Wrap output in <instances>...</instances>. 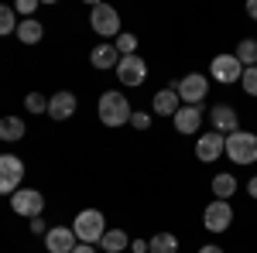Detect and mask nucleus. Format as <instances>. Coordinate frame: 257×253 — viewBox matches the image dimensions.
Masks as SVG:
<instances>
[{"label":"nucleus","instance_id":"1","mask_svg":"<svg viewBox=\"0 0 257 253\" xmlns=\"http://www.w3.org/2000/svg\"><path fill=\"white\" fill-rule=\"evenodd\" d=\"M99 110V123L103 127H127L131 117H134V106H131V99L123 96L120 89H106L96 103Z\"/></svg>","mask_w":257,"mask_h":253},{"label":"nucleus","instance_id":"2","mask_svg":"<svg viewBox=\"0 0 257 253\" xmlns=\"http://www.w3.org/2000/svg\"><path fill=\"white\" fill-rule=\"evenodd\" d=\"M72 233L79 243H89V246H99V239L106 233V219L99 209H82L76 219H72Z\"/></svg>","mask_w":257,"mask_h":253},{"label":"nucleus","instance_id":"3","mask_svg":"<svg viewBox=\"0 0 257 253\" xmlns=\"http://www.w3.org/2000/svg\"><path fill=\"white\" fill-rule=\"evenodd\" d=\"M223 154L233 164H257V134H250V130L230 134L226 144H223Z\"/></svg>","mask_w":257,"mask_h":253},{"label":"nucleus","instance_id":"4","mask_svg":"<svg viewBox=\"0 0 257 253\" xmlns=\"http://www.w3.org/2000/svg\"><path fill=\"white\" fill-rule=\"evenodd\" d=\"M172 89L178 93L182 106H199L206 99V93H209V79L202 76V72H189V76H182L178 82H172Z\"/></svg>","mask_w":257,"mask_h":253},{"label":"nucleus","instance_id":"5","mask_svg":"<svg viewBox=\"0 0 257 253\" xmlns=\"http://www.w3.org/2000/svg\"><path fill=\"white\" fill-rule=\"evenodd\" d=\"M89 28L96 31L99 38H113V41H117V35H123L120 31V14L110 4H93L89 7Z\"/></svg>","mask_w":257,"mask_h":253},{"label":"nucleus","instance_id":"6","mask_svg":"<svg viewBox=\"0 0 257 253\" xmlns=\"http://www.w3.org/2000/svg\"><path fill=\"white\" fill-rule=\"evenodd\" d=\"M24 181V161L18 154H0V195H14Z\"/></svg>","mask_w":257,"mask_h":253},{"label":"nucleus","instance_id":"7","mask_svg":"<svg viewBox=\"0 0 257 253\" xmlns=\"http://www.w3.org/2000/svg\"><path fill=\"white\" fill-rule=\"evenodd\" d=\"M11 209L24 219H38L45 212V195L38 188H18V192L11 195Z\"/></svg>","mask_w":257,"mask_h":253},{"label":"nucleus","instance_id":"8","mask_svg":"<svg viewBox=\"0 0 257 253\" xmlns=\"http://www.w3.org/2000/svg\"><path fill=\"white\" fill-rule=\"evenodd\" d=\"M117 79H120V86H141L144 79H148V62L141 59V55H120V62H117Z\"/></svg>","mask_w":257,"mask_h":253},{"label":"nucleus","instance_id":"9","mask_svg":"<svg viewBox=\"0 0 257 253\" xmlns=\"http://www.w3.org/2000/svg\"><path fill=\"white\" fill-rule=\"evenodd\" d=\"M230 222H233V205L213 198V202L206 205V212H202V226H206L209 233H226Z\"/></svg>","mask_w":257,"mask_h":253},{"label":"nucleus","instance_id":"10","mask_svg":"<svg viewBox=\"0 0 257 253\" xmlns=\"http://www.w3.org/2000/svg\"><path fill=\"white\" fill-rule=\"evenodd\" d=\"M209 76L223 82V86H230V82H240L243 79V65L237 62V55H216V59L209 62Z\"/></svg>","mask_w":257,"mask_h":253},{"label":"nucleus","instance_id":"11","mask_svg":"<svg viewBox=\"0 0 257 253\" xmlns=\"http://www.w3.org/2000/svg\"><path fill=\"white\" fill-rule=\"evenodd\" d=\"M79 246V239L72 233V226H52L45 233V250L48 253H72Z\"/></svg>","mask_w":257,"mask_h":253},{"label":"nucleus","instance_id":"12","mask_svg":"<svg viewBox=\"0 0 257 253\" xmlns=\"http://www.w3.org/2000/svg\"><path fill=\"white\" fill-rule=\"evenodd\" d=\"M209 120H213V130L223 134V137H230V134H237V130H240L237 110H233V106H226V103L213 106V110H209Z\"/></svg>","mask_w":257,"mask_h":253},{"label":"nucleus","instance_id":"13","mask_svg":"<svg viewBox=\"0 0 257 253\" xmlns=\"http://www.w3.org/2000/svg\"><path fill=\"white\" fill-rule=\"evenodd\" d=\"M76 106H79L76 93L59 89L55 96H48V117H52V120H69V117H76Z\"/></svg>","mask_w":257,"mask_h":253},{"label":"nucleus","instance_id":"14","mask_svg":"<svg viewBox=\"0 0 257 253\" xmlns=\"http://www.w3.org/2000/svg\"><path fill=\"white\" fill-rule=\"evenodd\" d=\"M223 144H226V137L216 134V130H209V134H202L196 140V157L202 164H213V161L223 154Z\"/></svg>","mask_w":257,"mask_h":253},{"label":"nucleus","instance_id":"15","mask_svg":"<svg viewBox=\"0 0 257 253\" xmlns=\"http://www.w3.org/2000/svg\"><path fill=\"white\" fill-rule=\"evenodd\" d=\"M89 62H93V69H96V72H106V69H117V62H120L117 45H110V41H103V45H96V48L89 52Z\"/></svg>","mask_w":257,"mask_h":253},{"label":"nucleus","instance_id":"16","mask_svg":"<svg viewBox=\"0 0 257 253\" xmlns=\"http://www.w3.org/2000/svg\"><path fill=\"white\" fill-rule=\"evenodd\" d=\"M151 110H155L158 117H175L178 110H182V99H178V93L168 86V89H158V93H155V99H151Z\"/></svg>","mask_w":257,"mask_h":253},{"label":"nucleus","instance_id":"17","mask_svg":"<svg viewBox=\"0 0 257 253\" xmlns=\"http://www.w3.org/2000/svg\"><path fill=\"white\" fill-rule=\"evenodd\" d=\"M172 120H175L178 134H199V127H202V110H199V106H182Z\"/></svg>","mask_w":257,"mask_h":253},{"label":"nucleus","instance_id":"18","mask_svg":"<svg viewBox=\"0 0 257 253\" xmlns=\"http://www.w3.org/2000/svg\"><path fill=\"white\" fill-rule=\"evenodd\" d=\"M24 134H28V127L21 117H0V140L18 144V140H24Z\"/></svg>","mask_w":257,"mask_h":253},{"label":"nucleus","instance_id":"19","mask_svg":"<svg viewBox=\"0 0 257 253\" xmlns=\"http://www.w3.org/2000/svg\"><path fill=\"white\" fill-rule=\"evenodd\" d=\"M99 250H106V253L131 250V236L123 233V229H106V233H103V239H99Z\"/></svg>","mask_w":257,"mask_h":253},{"label":"nucleus","instance_id":"20","mask_svg":"<svg viewBox=\"0 0 257 253\" xmlns=\"http://www.w3.org/2000/svg\"><path fill=\"white\" fill-rule=\"evenodd\" d=\"M41 38H45V28H41V21L28 18V21H21V24H18V41H21V45H38Z\"/></svg>","mask_w":257,"mask_h":253},{"label":"nucleus","instance_id":"21","mask_svg":"<svg viewBox=\"0 0 257 253\" xmlns=\"http://www.w3.org/2000/svg\"><path fill=\"white\" fill-rule=\"evenodd\" d=\"M148 253H178V236L175 233H155L148 239Z\"/></svg>","mask_w":257,"mask_h":253},{"label":"nucleus","instance_id":"22","mask_svg":"<svg viewBox=\"0 0 257 253\" xmlns=\"http://www.w3.org/2000/svg\"><path fill=\"white\" fill-rule=\"evenodd\" d=\"M213 195H216L219 202H230V198L237 195V178L226 175V171H223V175H216V178H213Z\"/></svg>","mask_w":257,"mask_h":253},{"label":"nucleus","instance_id":"23","mask_svg":"<svg viewBox=\"0 0 257 253\" xmlns=\"http://www.w3.org/2000/svg\"><path fill=\"white\" fill-rule=\"evenodd\" d=\"M233 55H237V62L243 65V69H254L257 65V38H243Z\"/></svg>","mask_w":257,"mask_h":253},{"label":"nucleus","instance_id":"24","mask_svg":"<svg viewBox=\"0 0 257 253\" xmlns=\"http://www.w3.org/2000/svg\"><path fill=\"white\" fill-rule=\"evenodd\" d=\"M18 14H14V7H7V4H0V38H4V35H11V31H14V35H18Z\"/></svg>","mask_w":257,"mask_h":253},{"label":"nucleus","instance_id":"25","mask_svg":"<svg viewBox=\"0 0 257 253\" xmlns=\"http://www.w3.org/2000/svg\"><path fill=\"white\" fill-rule=\"evenodd\" d=\"M24 110L35 113V117H38V113H48V96H41V93H28V96H24Z\"/></svg>","mask_w":257,"mask_h":253},{"label":"nucleus","instance_id":"26","mask_svg":"<svg viewBox=\"0 0 257 253\" xmlns=\"http://www.w3.org/2000/svg\"><path fill=\"white\" fill-rule=\"evenodd\" d=\"M113 45H117L120 55H134V52H138V38H134V35H127V31H123V35H117V41H113Z\"/></svg>","mask_w":257,"mask_h":253},{"label":"nucleus","instance_id":"27","mask_svg":"<svg viewBox=\"0 0 257 253\" xmlns=\"http://www.w3.org/2000/svg\"><path fill=\"white\" fill-rule=\"evenodd\" d=\"M240 86H243V93L247 96L257 99V65L254 69H243V79H240Z\"/></svg>","mask_w":257,"mask_h":253},{"label":"nucleus","instance_id":"28","mask_svg":"<svg viewBox=\"0 0 257 253\" xmlns=\"http://www.w3.org/2000/svg\"><path fill=\"white\" fill-rule=\"evenodd\" d=\"M35 11H38V0H18V4H14V14H21L24 21L31 18Z\"/></svg>","mask_w":257,"mask_h":253},{"label":"nucleus","instance_id":"29","mask_svg":"<svg viewBox=\"0 0 257 253\" xmlns=\"http://www.w3.org/2000/svg\"><path fill=\"white\" fill-rule=\"evenodd\" d=\"M131 127H134V130H151V113H141V110H134Z\"/></svg>","mask_w":257,"mask_h":253},{"label":"nucleus","instance_id":"30","mask_svg":"<svg viewBox=\"0 0 257 253\" xmlns=\"http://www.w3.org/2000/svg\"><path fill=\"white\" fill-rule=\"evenodd\" d=\"M28 226H31V233H35V236H45V233H48V222H45L41 215H38V219H31Z\"/></svg>","mask_w":257,"mask_h":253},{"label":"nucleus","instance_id":"31","mask_svg":"<svg viewBox=\"0 0 257 253\" xmlns=\"http://www.w3.org/2000/svg\"><path fill=\"white\" fill-rule=\"evenodd\" d=\"M131 253H148V239H131Z\"/></svg>","mask_w":257,"mask_h":253},{"label":"nucleus","instance_id":"32","mask_svg":"<svg viewBox=\"0 0 257 253\" xmlns=\"http://www.w3.org/2000/svg\"><path fill=\"white\" fill-rule=\"evenodd\" d=\"M247 18L257 21V0H247Z\"/></svg>","mask_w":257,"mask_h":253},{"label":"nucleus","instance_id":"33","mask_svg":"<svg viewBox=\"0 0 257 253\" xmlns=\"http://www.w3.org/2000/svg\"><path fill=\"white\" fill-rule=\"evenodd\" d=\"M199 253H223V246H216V243H206V246H199Z\"/></svg>","mask_w":257,"mask_h":253},{"label":"nucleus","instance_id":"34","mask_svg":"<svg viewBox=\"0 0 257 253\" xmlns=\"http://www.w3.org/2000/svg\"><path fill=\"white\" fill-rule=\"evenodd\" d=\"M96 250H99V246H89V243H79V246H76L72 253H96Z\"/></svg>","mask_w":257,"mask_h":253},{"label":"nucleus","instance_id":"35","mask_svg":"<svg viewBox=\"0 0 257 253\" xmlns=\"http://www.w3.org/2000/svg\"><path fill=\"white\" fill-rule=\"evenodd\" d=\"M247 192H250V198H257V175L247 181Z\"/></svg>","mask_w":257,"mask_h":253}]
</instances>
